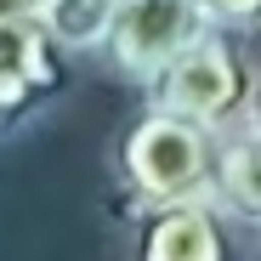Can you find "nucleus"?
Instances as JSON below:
<instances>
[{
  "label": "nucleus",
  "instance_id": "obj_8",
  "mask_svg": "<svg viewBox=\"0 0 261 261\" xmlns=\"http://www.w3.org/2000/svg\"><path fill=\"white\" fill-rule=\"evenodd\" d=\"M204 12H210L216 29H233V34L261 29V0H204Z\"/></svg>",
  "mask_w": 261,
  "mask_h": 261
},
{
  "label": "nucleus",
  "instance_id": "obj_1",
  "mask_svg": "<svg viewBox=\"0 0 261 261\" xmlns=\"http://www.w3.org/2000/svg\"><path fill=\"white\" fill-rule=\"evenodd\" d=\"M210 148H216V130L142 97V108L108 142V170H114L119 204L137 216V210H153L170 199H199L210 182Z\"/></svg>",
  "mask_w": 261,
  "mask_h": 261
},
{
  "label": "nucleus",
  "instance_id": "obj_5",
  "mask_svg": "<svg viewBox=\"0 0 261 261\" xmlns=\"http://www.w3.org/2000/svg\"><path fill=\"white\" fill-rule=\"evenodd\" d=\"M130 222V261H244V227L204 193L137 210Z\"/></svg>",
  "mask_w": 261,
  "mask_h": 261
},
{
  "label": "nucleus",
  "instance_id": "obj_3",
  "mask_svg": "<svg viewBox=\"0 0 261 261\" xmlns=\"http://www.w3.org/2000/svg\"><path fill=\"white\" fill-rule=\"evenodd\" d=\"M204 29H210L204 0H119L91 51L114 80H125L130 91H148L165 74V63L182 57Z\"/></svg>",
  "mask_w": 261,
  "mask_h": 261
},
{
  "label": "nucleus",
  "instance_id": "obj_7",
  "mask_svg": "<svg viewBox=\"0 0 261 261\" xmlns=\"http://www.w3.org/2000/svg\"><path fill=\"white\" fill-rule=\"evenodd\" d=\"M114 6H119V0H51V6H46V23H51V34L63 40L68 51H91L97 34H102L108 17H114Z\"/></svg>",
  "mask_w": 261,
  "mask_h": 261
},
{
  "label": "nucleus",
  "instance_id": "obj_10",
  "mask_svg": "<svg viewBox=\"0 0 261 261\" xmlns=\"http://www.w3.org/2000/svg\"><path fill=\"white\" fill-rule=\"evenodd\" d=\"M250 119L261 125V68H255V97H250Z\"/></svg>",
  "mask_w": 261,
  "mask_h": 261
},
{
  "label": "nucleus",
  "instance_id": "obj_2",
  "mask_svg": "<svg viewBox=\"0 0 261 261\" xmlns=\"http://www.w3.org/2000/svg\"><path fill=\"white\" fill-rule=\"evenodd\" d=\"M148 102H165L188 119H199L204 130H227L239 119H250V97H255V63L244 51V34L233 29H204L182 57H170L165 74L142 91Z\"/></svg>",
  "mask_w": 261,
  "mask_h": 261
},
{
  "label": "nucleus",
  "instance_id": "obj_4",
  "mask_svg": "<svg viewBox=\"0 0 261 261\" xmlns=\"http://www.w3.org/2000/svg\"><path fill=\"white\" fill-rule=\"evenodd\" d=\"M68 91V46L46 17H0V137L46 119Z\"/></svg>",
  "mask_w": 261,
  "mask_h": 261
},
{
  "label": "nucleus",
  "instance_id": "obj_6",
  "mask_svg": "<svg viewBox=\"0 0 261 261\" xmlns=\"http://www.w3.org/2000/svg\"><path fill=\"white\" fill-rule=\"evenodd\" d=\"M204 199L216 210H227L239 227L261 233V125L255 119H239L227 130H216Z\"/></svg>",
  "mask_w": 261,
  "mask_h": 261
},
{
  "label": "nucleus",
  "instance_id": "obj_9",
  "mask_svg": "<svg viewBox=\"0 0 261 261\" xmlns=\"http://www.w3.org/2000/svg\"><path fill=\"white\" fill-rule=\"evenodd\" d=\"M51 0H0V17H46Z\"/></svg>",
  "mask_w": 261,
  "mask_h": 261
}]
</instances>
